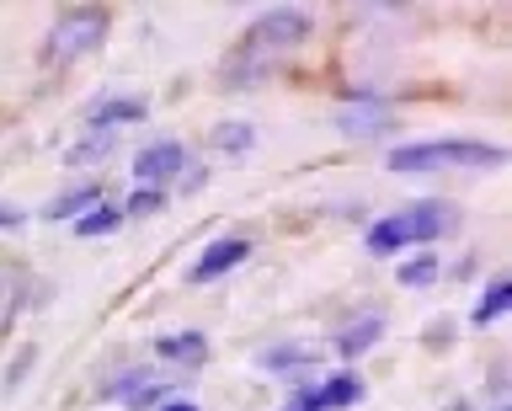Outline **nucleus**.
<instances>
[{
    "label": "nucleus",
    "instance_id": "4",
    "mask_svg": "<svg viewBox=\"0 0 512 411\" xmlns=\"http://www.w3.org/2000/svg\"><path fill=\"white\" fill-rule=\"evenodd\" d=\"M182 166H187V150L176 145V139H160V145L139 150V161H134V177H139L144 187H166V182H171Z\"/></svg>",
    "mask_w": 512,
    "mask_h": 411
},
{
    "label": "nucleus",
    "instance_id": "19",
    "mask_svg": "<svg viewBox=\"0 0 512 411\" xmlns=\"http://www.w3.org/2000/svg\"><path fill=\"white\" fill-rule=\"evenodd\" d=\"M118 225H123V209H91V214L75 219V235H107Z\"/></svg>",
    "mask_w": 512,
    "mask_h": 411
},
{
    "label": "nucleus",
    "instance_id": "1",
    "mask_svg": "<svg viewBox=\"0 0 512 411\" xmlns=\"http://www.w3.org/2000/svg\"><path fill=\"white\" fill-rule=\"evenodd\" d=\"M438 166H502V150L496 145H470V139H438V145L390 150V171H438Z\"/></svg>",
    "mask_w": 512,
    "mask_h": 411
},
{
    "label": "nucleus",
    "instance_id": "5",
    "mask_svg": "<svg viewBox=\"0 0 512 411\" xmlns=\"http://www.w3.org/2000/svg\"><path fill=\"white\" fill-rule=\"evenodd\" d=\"M336 129L352 134V139H374V134H384V129H395V113H390L379 97H363V102H352V107H342V113H336Z\"/></svg>",
    "mask_w": 512,
    "mask_h": 411
},
{
    "label": "nucleus",
    "instance_id": "17",
    "mask_svg": "<svg viewBox=\"0 0 512 411\" xmlns=\"http://www.w3.org/2000/svg\"><path fill=\"white\" fill-rule=\"evenodd\" d=\"M507 305H512V283H507V278H496L491 289H486V299H480V310H475V326H491Z\"/></svg>",
    "mask_w": 512,
    "mask_h": 411
},
{
    "label": "nucleus",
    "instance_id": "21",
    "mask_svg": "<svg viewBox=\"0 0 512 411\" xmlns=\"http://www.w3.org/2000/svg\"><path fill=\"white\" fill-rule=\"evenodd\" d=\"M262 363L267 369H299V363H310V353H304V347H272Z\"/></svg>",
    "mask_w": 512,
    "mask_h": 411
},
{
    "label": "nucleus",
    "instance_id": "6",
    "mask_svg": "<svg viewBox=\"0 0 512 411\" xmlns=\"http://www.w3.org/2000/svg\"><path fill=\"white\" fill-rule=\"evenodd\" d=\"M363 401V379L358 374H336L320 390H299L294 411H331V406H358Z\"/></svg>",
    "mask_w": 512,
    "mask_h": 411
},
{
    "label": "nucleus",
    "instance_id": "2",
    "mask_svg": "<svg viewBox=\"0 0 512 411\" xmlns=\"http://www.w3.org/2000/svg\"><path fill=\"white\" fill-rule=\"evenodd\" d=\"M107 27H112L107 6H70L54 22V33H48V59H54V65H70V59L91 54L96 43L107 38Z\"/></svg>",
    "mask_w": 512,
    "mask_h": 411
},
{
    "label": "nucleus",
    "instance_id": "24",
    "mask_svg": "<svg viewBox=\"0 0 512 411\" xmlns=\"http://www.w3.org/2000/svg\"><path fill=\"white\" fill-rule=\"evenodd\" d=\"M160 411H198V406H187V401H182V406H160Z\"/></svg>",
    "mask_w": 512,
    "mask_h": 411
},
{
    "label": "nucleus",
    "instance_id": "11",
    "mask_svg": "<svg viewBox=\"0 0 512 411\" xmlns=\"http://www.w3.org/2000/svg\"><path fill=\"white\" fill-rule=\"evenodd\" d=\"M144 118V102H134V97H112V102H96L91 113H86V123H91V134H112V123H139Z\"/></svg>",
    "mask_w": 512,
    "mask_h": 411
},
{
    "label": "nucleus",
    "instance_id": "14",
    "mask_svg": "<svg viewBox=\"0 0 512 411\" xmlns=\"http://www.w3.org/2000/svg\"><path fill=\"white\" fill-rule=\"evenodd\" d=\"M400 246H411V225H406V214H390V219H379L374 230H368V251H400Z\"/></svg>",
    "mask_w": 512,
    "mask_h": 411
},
{
    "label": "nucleus",
    "instance_id": "7",
    "mask_svg": "<svg viewBox=\"0 0 512 411\" xmlns=\"http://www.w3.org/2000/svg\"><path fill=\"white\" fill-rule=\"evenodd\" d=\"M246 251H251V246L240 241V235H224V241H214V246H208L203 257H198V267H192V283L224 278L230 267H240V262H246Z\"/></svg>",
    "mask_w": 512,
    "mask_h": 411
},
{
    "label": "nucleus",
    "instance_id": "18",
    "mask_svg": "<svg viewBox=\"0 0 512 411\" xmlns=\"http://www.w3.org/2000/svg\"><path fill=\"white\" fill-rule=\"evenodd\" d=\"M251 139H256L251 123H219V129H214V150L240 155V150H251Z\"/></svg>",
    "mask_w": 512,
    "mask_h": 411
},
{
    "label": "nucleus",
    "instance_id": "20",
    "mask_svg": "<svg viewBox=\"0 0 512 411\" xmlns=\"http://www.w3.org/2000/svg\"><path fill=\"white\" fill-rule=\"evenodd\" d=\"M432 278H438V257H427V251H422V257H411L406 267H400V283H406V289H427Z\"/></svg>",
    "mask_w": 512,
    "mask_h": 411
},
{
    "label": "nucleus",
    "instance_id": "12",
    "mask_svg": "<svg viewBox=\"0 0 512 411\" xmlns=\"http://www.w3.org/2000/svg\"><path fill=\"white\" fill-rule=\"evenodd\" d=\"M155 353L166 363H187V369H192V363L208 358V337H203V331H176V337H160Z\"/></svg>",
    "mask_w": 512,
    "mask_h": 411
},
{
    "label": "nucleus",
    "instance_id": "23",
    "mask_svg": "<svg viewBox=\"0 0 512 411\" xmlns=\"http://www.w3.org/2000/svg\"><path fill=\"white\" fill-rule=\"evenodd\" d=\"M0 230H22V209H6V203H0Z\"/></svg>",
    "mask_w": 512,
    "mask_h": 411
},
{
    "label": "nucleus",
    "instance_id": "15",
    "mask_svg": "<svg viewBox=\"0 0 512 411\" xmlns=\"http://www.w3.org/2000/svg\"><path fill=\"white\" fill-rule=\"evenodd\" d=\"M112 150H118V134H86L80 145H70L64 161H70V166H96V161H107Z\"/></svg>",
    "mask_w": 512,
    "mask_h": 411
},
{
    "label": "nucleus",
    "instance_id": "9",
    "mask_svg": "<svg viewBox=\"0 0 512 411\" xmlns=\"http://www.w3.org/2000/svg\"><path fill=\"white\" fill-rule=\"evenodd\" d=\"M27 299H32V273H22V267L0 273V331H11V321L27 310Z\"/></svg>",
    "mask_w": 512,
    "mask_h": 411
},
{
    "label": "nucleus",
    "instance_id": "22",
    "mask_svg": "<svg viewBox=\"0 0 512 411\" xmlns=\"http://www.w3.org/2000/svg\"><path fill=\"white\" fill-rule=\"evenodd\" d=\"M155 209H160V187H144V193L128 198V209H123V214H155Z\"/></svg>",
    "mask_w": 512,
    "mask_h": 411
},
{
    "label": "nucleus",
    "instance_id": "16",
    "mask_svg": "<svg viewBox=\"0 0 512 411\" xmlns=\"http://www.w3.org/2000/svg\"><path fill=\"white\" fill-rule=\"evenodd\" d=\"M96 198H102V193H96L91 182H86V187H70V193H59L54 203H48V219H80Z\"/></svg>",
    "mask_w": 512,
    "mask_h": 411
},
{
    "label": "nucleus",
    "instance_id": "10",
    "mask_svg": "<svg viewBox=\"0 0 512 411\" xmlns=\"http://www.w3.org/2000/svg\"><path fill=\"white\" fill-rule=\"evenodd\" d=\"M406 225H411V241H432V235L454 225V209L448 203H416V209H406Z\"/></svg>",
    "mask_w": 512,
    "mask_h": 411
},
{
    "label": "nucleus",
    "instance_id": "13",
    "mask_svg": "<svg viewBox=\"0 0 512 411\" xmlns=\"http://www.w3.org/2000/svg\"><path fill=\"white\" fill-rule=\"evenodd\" d=\"M379 331H384L379 315H358V321H347V326H342V337H336V353H347V358L368 353V347L379 342Z\"/></svg>",
    "mask_w": 512,
    "mask_h": 411
},
{
    "label": "nucleus",
    "instance_id": "3",
    "mask_svg": "<svg viewBox=\"0 0 512 411\" xmlns=\"http://www.w3.org/2000/svg\"><path fill=\"white\" fill-rule=\"evenodd\" d=\"M304 33H310V11L278 6V11H267V17L251 22V49H294Z\"/></svg>",
    "mask_w": 512,
    "mask_h": 411
},
{
    "label": "nucleus",
    "instance_id": "25",
    "mask_svg": "<svg viewBox=\"0 0 512 411\" xmlns=\"http://www.w3.org/2000/svg\"><path fill=\"white\" fill-rule=\"evenodd\" d=\"M496 411H502V406H496Z\"/></svg>",
    "mask_w": 512,
    "mask_h": 411
},
{
    "label": "nucleus",
    "instance_id": "8",
    "mask_svg": "<svg viewBox=\"0 0 512 411\" xmlns=\"http://www.w3.org/2000/svg\"><path fill=\"white\" fill-rule=\"evenodd\" d=\"M160 395H171V385L160 390V379L150 369H128V374H118L107 385V401H128V406H155Z\"/></svg>",
    "mask_w": 512,
    "mask_h": 411
}]
</instances>
